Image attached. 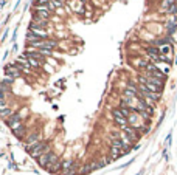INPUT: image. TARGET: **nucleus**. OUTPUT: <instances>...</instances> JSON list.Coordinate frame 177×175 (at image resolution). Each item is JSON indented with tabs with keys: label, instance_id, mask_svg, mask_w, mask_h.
<instances>
[{
	"label": "nucleus",
	"instance_id": "obj_2",
	"mask_svg": "<svg viewBox=\"0 0 177 175\" xmlns=\"http://www.w3.org/2000/svg\"><path fill=\"white\" fill-rule=\"evenodd\" d=\"M48 150H51V149H50V143H48V141H45V140H42L41 143H37L36 146H33L28 153H30V156H31V158L37 160L41 155L47 153Z\"/></svg>",
	"mask_w": 177,
	"mask_h": 175
},
{
	"label": "nucleus",
	"instance_id": "obj_10",
	"mask_svg": "<svg viewBox=\"0 0 177 175\" xmlns=\"http://www.w3.org/2000/svg\"><path fill=\"white\" fill-rule=\"evenodd\" d=\"M70 8H72L73 13H76V14H79V16H86V5L79 3L78 0H73L72 5H70Z\"/></svg>",
	"mask_w": 177,
	"mask_h": 175
},
{
	"label": "nucleus",
	"instance_id": "obj_11",
	"mask_svg": "<svg viewBox=\"0 0 177 175\" xmlns=\"http://www.w3.org/2000/svg\"><path fill=\"white\" fill-rule=\"evenodd\" d=\"M61 169H62V161H61V160H59V161H56V163H53V164H48V166L45 168L47 172L54 174V175H58V174L61 172Z\"/></svg>",
	"mask_w": 177,
	"mask_h": 175
},
{
	"label": "nucleus",
	"instance_id": "obj_13",
	"mask_svg": "<svg viewBox=\"0 0 177 175\" xmlns=\"http://www.w3.org/2000/svg\"><path fill=\"white\" fill-rule=\"evenodd\" d=\"M78 174H79V166H75V168H70V169L61 171L58 175H78Z\"/></svg>",
	"mask_w": 177,
	"mask_h": 175
},
{
	"label": "nucleus",
	"instance_id": "obj_6",
	"mask_svg": "<svg viewBox=\"0 0 177 175\" xmlns=\"http://www.w3.org/2000/svg\"><path fill=\"white\" fill-rule=\"evenodd\" d=\"M51 11H48L47 8H34L33 13V19H41V20H50L51 17Z\"/></svg>",
	"mask_w": 177,
	"mask_h": 175
},
{
	"label": "nucleus",
	"instance_id": "obj_3",
	"mask_svg": "<svg viewBox=\"0 0 177 175\" xmlns=\"http://www.w3.org/2000/svg\"><path fill=\"white\" fill-rule=\"evenodd\" d=\"M37 161V164L41 166V168H47L48 164H53V163H56V161H59V155L56 153L54 150H48L47 153H44V155H41L39 158L36 160Z\"/></svg>",
	"mask_w": 177,
	"mask_h": 175
},
{
	"label": "nucleus",
	"instance_id": "obj_16",
	"mask_svg": "<svg viewBox=\"0 0 177 175\" xmlns=\"http://www.w3.org/2000/svg\"><path fill=\"white\" fill-rule=\"evenodd\" d=\"M121 155H124V152H123V150L115 149V147H110V158H112V160H117V158H120Z\"/></svg>",
	"mask_w": 177,
	"mask_h": 175
},
{
	"label": "nucleus",
	"instance_id": "obj_5",
	"mask_svg": "<svg viewBox=\"0 0 177 175\" xmlns=\"http://www.w3.org/2000/svg\"><path fill=\"white\" fill-rule=\"evenodd\" d=\"M6 126L9 127V129H11V130H14V129L16 127H19V126H20L22 123H23V118L20 116V113H19V112H14L11 116H9L8 119H6Z\"/></svg>",
	"mask_w": 177,
	"mask_h": 175
},
{
	"label": "nucleus",
	"instance_id": "obj_12",
	"mask_svg": "<svg viewBox=\"0 0 177 175\" xmlns=\"http://www.w3.org/2000/svg\"><path fill=\"white\" fill-rule=\"evenodd\" d=\"M162 10L166 11V13H174V11H175V3H174V0H163Z\"/></svg>",
	"mask_w": 177,
	"mask_h": 175
},
{
	"label": "nucleus",
	"instance_id": "obj_17",
	"mask_svg": "<svg viewBox=\"0 0 177 175\" xmlns=\"http://www.w3.org/2000/svg\"><path fill=\"white\" fill-rule=\"evenodd\" d=\"M14 112H13V108L11 107H8V108H3V110H0V118H2V119H5V121H6V119L9 118V116H11Z\"/></svg>",
	"mask_w": 177,
	"mask_h": 175
},
{
	"label": "nucleus",
	"instance_id": "obj_8",
	"mask_svg": "<svg viewBox=\"0 0 177 175\" xmlns=\"http://www.w3.org/2000/svg\"><path fill=\"white\" fill-rule=\"evenodd\" d=\"M121 132L126 133V135H127V138H129V140L132 141V143H134V141H137V140H138V136H140L137 129H135V127H132V126H129V124H127V126H124V127H121Z\"/></svg>",
	"mask_w": 177,
	"mask_h": 175
},
{
	"label": "nucleus",
	"instance_id": "obj_21",
	"mask_svg": "<svg viewBox=\"0 0 177 175\" xmlns=\"http://www.w3.org/2000/svg\"><path fill=\"white\" fill-rule=\"evenodd\" d=\"M0 99H6V91H3L0 88Z\"/></svg>",
	"mask_w": 177,
	"mask_h": 175
},
{
	"label": "nucleus",
	"instance_id": "obj_14",
	"mask_svg": "<svg viewBox=\"0 0 177 175\" xmlns=\"http://www.w3.org/2000/svg\"><path fill=\"white\" fill-rule=\"evenodd\" d=\"M158 51H160L162 54H163V58L166 59V56L168 58H171V53H172V50H171V45L168 43V45H163V47H160L158 48Z\"/></svg>",
	"mask_w": 177,
	"mask_h": 175
},
{
	"label": "nucleus",
	"instance_id": "obj_9",
	"mask_svg": "<svg viewBox=\"0 0 177 175\" xmlns=\"http://www.w3.org/2000/svg\"><path fill=\"white\" fill-rule=\"evenodd\" d=\"M13 133H14V136L16 138H19V140H25V136L28 135V127H26V124L25 123H22L19 127H16L14 130H11Z\"/></svg>",
	"mask_w": 177,
	"mask_h": 175
},
{
	"label": "nucleus",
	"instance_id": "obj_1",
	"mask_svg": "<svg viewBox=\"0 0 177 175\" xmlns=\"http://www.w3.org/2000/svg\"><path fill=\"white\" fill-rule=\"evenodd\" d=\"M44 140L42 138V132L41 130H31V132H28V135L25 136V140H23V149L26 152H30V149L33 146H36L37 143H41Z\"/></svg>",
	"mask_w": 177,
	"mask_h": 175
},
{
	"label": "nucleus",
	"instance_id": "obj_4",
	"mask_svg": "<svg viewBox=\"0 0 177 175\" xmlns=\"http://www.w3.org/2000/svg\"><path fill=\"white\" fill-rule=\"evenodd\" d=\"M5 75H6V78L14 81V79L22 78V71L16 67V64H8V65L5 67Z\"/></svg>",
	"mask_w": 177,
	"mask_h": 175
},
{
	"label": "nucleus",
	"instance_id": "obj_20",
	"mask_svg": "<svg viewBox=\"0 0 177 175\" xmlns=\"http://www.w3.org/2000/svg\"><path fill=\"white\" fill-rule=\"evenodd\" d=\"M3 108H8V102H6V99H0V110H3Z\"/></svg>",
	"mask_w": 177,
	"mask_h": 175
},
{
	"label": "nucleus",
	"instance_id": "obj_7",
	"mask_svg": "<svg viewBox=\"0 0 177 175\" xmlns=\"http://www.w3.org/2000/svg\"><path fill=\"white\" fill-rule=\"evenodd\" d=\"M112 116H114V119H115V123L120 126V127H124V126H127L129 123H127V118L121 113V110H120V107L118 108H114L112 110Z\"/></svg>",
	"mask_w": 177,
	"mask_h": 175
},
{
	"label": "nucleus",
	"instance_id": "obj_15",
	"mask_svg": "<svg viewBox=\"0 0 177 175\" xmlns=\"http://www.w3.org/2000/svg\"><path fill=\"white\" fill-rule=\"evenodd\" d=\"M92 171H93L92 163H89V164H82L81 168H79V175H87V174H90Z\"/></svg>",
	"mask_w": 177,
	"mask_h": 175
},
{
	"label": "nucleus",
	"instance_id": "obj_19",
	"mask_svg": "<svg viewBox=\"0 0 177 175\" xmlns=\"http://www.w3.org/2000/svg\"><path fill=\"white\" fill-rule=\"evenodd\" d=\"M134 65H135L137 68H146V67H148V62L143 61V59H135V61H134Z\"/></svg>",
	"mask_w": 177,
	"mask_h": 175
},
{
	"label": "nucleus",
	"instance_id": "obj_18",
	"mask_svg": "<svg viewBox=\"0 0 177 175\" xmlns=\"http://www.w3.org/2000/svg\"><path fill=\"white\" fill-rule=\"evenodd\" d=\"M75 166H78L73 160H64L62 161V169L61 171H65V169H70V168H75Z\"/></svg>",
	"mask_w": 177,
	"mask_h": 175
}]
</instances>
